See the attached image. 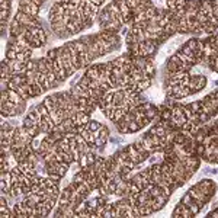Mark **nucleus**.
<instances>
[{"instance_id": "obj_1", "label": "nucleus", "mask_w": 218, "mask_h": 218, "mask_svg": "<svg viewBox=\"0 0 218 218\" xmlns=\"http://www.w3.org/2000/svg\"><path fill=\"white\" fill-rule=\"evenodd\" d=\"M182 41H183V38H176V39H173L172 42H169L167 45H166V48H164L163 51H162V54H160V57H164V55H169L173 50H176V47L180 44Z\"/></svg>"}]
</instances>
